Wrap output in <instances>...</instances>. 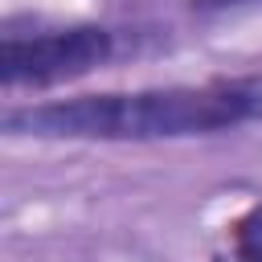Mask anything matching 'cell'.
Masks as SVG:
<instances>
[{"mask_svg":"<svg viewBox=\"0 0 262 262\" xmlns=\"http://www.w3.org/2000/svg\"><path fill=\"white\" fill-rule=\"evenodd\" d=\"M262 123V74H225L205 82L98 90L49 98L4 111L8 135L29 139H86V143H160L221 135Z\"/></svg>","mask_w":262,"mask_h":262,"instance_id":"obj_1","label":"cell"},{"mask_svg":"<svg viewBox=\"0 0 262 262\" xmlns=\"http://www.w3.org/2000/svg\"><path fill=\"white\" fill-rule=\"evenodd\" d=\"M123 53V37L111 25H53L16 33L12 25L0 37V86L12 90H49L78 82Z\"/></svg>","mask_w":262,"mask_h":262,"instance_id":"obj_2","label":"cell"},{"mask_svg":"<svg viewBox=\"0 0 262 262\" xmlns=\"http://www.w3.org/2000/svg\"><path fill=\"white\" fill-rule=\"evenodd\" d=\"M229 250L237 262H262V201L229 221Z\"/></svg>","mask_w":262,"mask_h":262,"instance_id":"obj_3","label":"cell"},{"mask_svg":"<svg viewBox=\"0 0 262 262\" xmlns=\"http://www.w3.org/2000/svg\"><path fill=\"white\" fill-rule=\"evenodd\" d=\"M188 8L196 16H225V12H250L262 8V0H188Z\"/></svg>","mask_w":262,"mask_h":262,"instance_id":"obj_4","label":"cell"}]
</instances>
